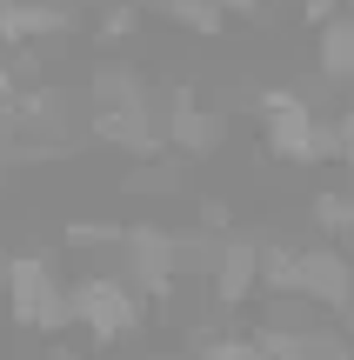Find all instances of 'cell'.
Here are the masks:
<instances>
[{
	"instance_id": "cell-1",
	"label": "cell",
	"mask_w": 354,
	"mask_h": 360,
	"mask_svg": "<svg viewBox=\"0 0 354 360\" xmlns=\"http://www.w3.org/2000/svg\"><path fill=\"white\" fill-rule=\"evenodd\" d=\"M254 114H261V141H267L274 160H288V167H328V160H341L334 120H321L301 87H267L254 101Z\"/></svg>"
},
{
	"instance_id": "cell-2",
	"label": "cell",
	"mask_w": 354,
	"mask_h": 360,
	"mask_svg": "<svg viewBox=\"0 0 354 360\" xmlns=\"http://www.w3.org/2000/svg\"><path fill=\"white\" fill-rule=\"evenodd\" d=\"M0 287H7V314L27 327V334H74V307H67V287L61 267L47 254H7L0 260Z\"/></svg>"
},
{
	"instance_id": "cell-3",
	"label": "cell",
	"mask_w": 354,
	"mask_h": 360,
	"mask_svg": "<svg viewBox=\"0 0 354 360\" xmlns=\"http://www.w3.org/2000/svg\"><path fill=\"white\" fill-rule=\"evenodd\" d=\"M67 307H74V334H87V347H114L141 327V294L120 274H80L67 287Z\"/></svg>"
},
{
	"instance_id": "cell-4",
	"label": "cell",
	"mask_w": 354,
	"mask_h": 360,
	"mask_svg": "<svg viewBox=\"0 0 354 360\" xmlns=\"http://www.w3.org/2000/svg\"><path fill=\"white\" fill-rule=\"evenodd\" d=\"M114 274L147 300H167L174 287L187 281V260H181V233L167 227H120L114 240Z\"/></svg>"
},
{
	"instance_id": "cell-5",
	"label": "cell",
	"mask_w": 354,
	"mask_h": 360,
	"mask_svg": "<svg viewBox=\"0 0 354 360\" xmlns=\"http://www.w3.org/2000/svg\"><path fill=\"white\" fill-rule=\"evenodd\" d=\"M294 300H308V307H321V314H354V260H348L334 240L301 247V281H294Z\"/></svg>"
},
{
	"instance_id": "cell-6",
	"label": "cell",
	"mask_w": 354,
	"mask_h": 360,
	"mask_svg": "<svg viewBox=\"0 0 354 360\" xmlns=\"http://www.w3.org/2000/svg\"><path fill=\"white\" fill-rule=\"evenodd\" d=\"M160 120H167V147H174V154H194V160H201V154H214V147L227 141V120L214 114V107L187 101V94H181V101H174Z\"/></svg>"
},
{
	"instance_id": "cell-7",
	"label": "cell",
	"mask_w": 354,
	"mask_h": 360,
	"mask_svg": "<svg viewBox=\"0 0 354 360\" xmlns=\"http://www.w3.org/2000/svg\"><path fill=\"white\" fill-rule=\"evenodd\" d=\"M208 281H214V300H227V307H241L248 294H261V240H221Z\"/></svg>"
},
{
	"instance_id": "cell-8",
	"label": "cell",
	"mask_w": 354,
	"mask_h": 360,
	"mask_svg": "<svg viewBox=\"0 0 354 360\" xmlns=\"http://www.w3.org/2000/svg\"><path fill=\"white\" fill-rule=\"evenodd\" d=\"M315 53H321V80H334V87H348L354 80V13H334V20L315 27Z\"/></svg>"
},
{
	"instance_id": "cell-9",
	"label": "cell",
	"mask_w": 354,
	"mask_h": 360,
	"mask_svg": "<svg viewBox=\"0 0 354 360\" xmlns=\"http://www.w3.org/2000/svg\"><path fill=\"white\" fill-rule=\"evenodd\" d=\"M315 227L328 233H354V187H328V193H315Z\"/></svg>"
},
{
	"instance_id": "cell-10",
	"label": "cell",
	"mask_w": 354,
	"mask_h": 360,
	"mask_svg": "<svg viewBox=\"0 0 354 360\" xmlns=\"http://www.w3.org/2000/svg\"><path fill=\"white\" fill-rule=\"evenodd\" d=\"M294 7H301V20H334V13H348V0H294Z\"/></svg>"
},
{
	"instance_id": "cell-11",
	"label": "cell",
	"mask_w": 354,
	"mask_h": 360,
	"mask_svg": "<svg viewBox=\"0 0 354 360\" xmlns=\"http://www.w3.org/2000/svg\"><path fill=\"white\" fill-rule=\"evenodd\" d=\"M134 20H141L134 7H107V13H101V34H114V40H120V34H134Z\"/></svg>"
},
{
	"instance_id": "cell-12",
	"label": "cell",
	"mask_w": 354,
	"mask_h": 360,
	"mask_svg": "<svg viewBox=\"0 0 354 360\" xmlns=\"http://www.w3.org/2000/svg\"><path fill=\"white\" fill-rule=\"evenodd\" d=\"M334 134H341V167L354 174V114H341V120H334Z\"/></svg>"
}]
</instances>
